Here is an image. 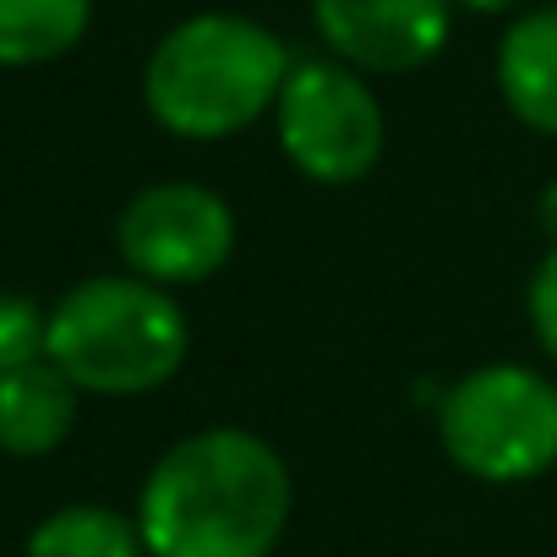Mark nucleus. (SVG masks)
Instances as JSON below:
<instances>
[{"mask_svg":"<svg viewBox=\"0 0 557 557\" xmlns=\"http://www.w3.org/2000/svg\"><path fill=\"white\" fill-rule=\"evenodd\" d=\"M278 148L318 186H356L377 170L388 121L377 94L345 61H301L290 66L273 104Z\"/></svg>","mask_w":557,"mask_h":557,"instance_id":"5","label":"nucleus"},{"mask_svg":"<svg viewBox=\"0 0 557 557\" xmlns=\"http://www.w3.org/2000/svg\"><path fill=\"white\" fill-rule=\"evenodd\" d=\"M45 329H50V312H39L17 290H0V377L45 356Z\"/></svg>","mask_w":557,"mask_h":557,"instance_id":"12","label":"nucleus"},{"mask_svg":"<svg viewBox=\"0 0 557 557\" xmlns=\"http://www.w3.org/2000/svg\"><path fill=\"white\" fill-rule=\"evenodd\" d=\"M23 557H148L137 519L110 503H66L28 530Z\"/></svg>","mask_w":557,"mask_h":557,"instance_id":"11","label":"nucleus"},{"mask_svg":"<svg viewBox=\"0 0 557 557\" xmlns=\"http://www.w3.org/2000/svg\"><path fill=\"white\" fill-rule=\"evenodd\" d=\"M524 307H530V329H535V339H541V350L557 361V246L535 262V273H530V296H524Z\"/></svg>","mask_w":557,"mask_h":557,"instance_id":"13","label":"nucleus"},{"mask_svg":"<svg viewBox=\"0 0 557 557\" xmlns=\"http://www.w3.org/2000/svg\"><path fill=\"white\" fill-rule=\"evenodd\" d=\"M77 405H83V388L50 356L7 372L0 377V454L12 459L55 454L77 426Z\"/></svg>","mask_w":557,"mask_h":557,"instance_id":"8","label":"nucleus"},{"mask_svg":"<svg viewBox=\"0 0 557 557\" xmlns=\"http://www.w3.org/2000/svg\"><path fill=\"white\" fill-rule=\"evenodd\" d=\"M94 0H0V66H50L83 45Z\"/></svg>","mask_w":557,"mask_h":557,"instance_id":"10","label":"nucleus"},{"mask_svg":"<svg viewBox=\"0 0 557 557\" xmlns=\"http://www.w3.org/2000/svg\"><path fill=\"white\" fill-rule=\"evenodd\" d=\"M191 329L170 290L137 273H99L72 285L50 307L45 356L83 388L104 399H132L164 388L186 361Z\"/></svg>","mask_w":557,"mask_h":557,"instance_id":"3","label":"nucleus"},{"mask_svg":"<svg viewBox=\"0 0 557 557\" xmlns=\"http://www.w3.org/2000/svg\"><path fill=\"white\" fill-rule=\"evenodd\" d=\"M290 524V470L257 432L181 437L137 492L148 557H273Z\"/></svg>","mask_w":557,"mask_h":557,"instance_id":"1","label":"nucleus"},{"mask_svg":"<svg viewBox=\"0 0 557 557\" xmlns=\"http://www.w3.org/2000/svg\"><path fill=\"white\" fill-rule=\"evenodd\" d=\"M454 7H470V12H486V17H497V12H513V7H524V0H454Z\"/></svg>","mask_w":557,"mask_h":557,"instance_id":"15","label":"nucleus"},{"mask_svg":"<svg viewBox=\"0 0 557 557\" xmlns=\"http://www.w3.org/2000/svg\"><path fill=\"white\" fill-rule=\"evenodd\" d=\"M290 66V50L262 23L202 12L153 45L143 66V104L170 137L224 143L278 104Z\"/></svg>","mask_w":557,"mask_h":557,"instance_id":"2","label":"nucleus"},{"mask_svg":"<svg viewBox=\"0 0 557 557\" xmlns=\"http://www.w3.org/2000/svg\"><path fill=\"white\" fill-rule=\"evenodd\" d=\"M503 104L541 137H557V7L519 17L497 45Z\"/></svg>","mask_w":557,"mask_h":557,"instance_id":"9","label":"nucleus"},{"mask_svg":"<svg viewBox=\"0 0 557 557\" xmlns=\"http://www.w3.org/2000/svg\"><path fill=\"white\" fill-rule=\"evenodd\" d=\"M312 17L345 66L399 77L443 55L454 0H312Z\"/></svg>","mask_w":557,"mask_h":557,"instance_id":"7","label":"nucleus"},{"mask_svg":"<svg viewBox=\"0 0 557 557\" xmlns=\"http://www.w3.org/2000/svg\"><path fill=\"white\" fill-rule=\"evenodd\" d=\"M437 437L475 481H535L557 465V383L513 361L475 367L443 394Z\"/></svg>","mask_w":557,"mask_h":557,"instance_id":"4","label":"nucleus"},{"mask_svg":"<svg viewBox=\"0 0 557 557\" xmlns=\"http://www.w3.org/2000/svg\"><path fill=\"white\" fill-rule=\"evenodd\" d=\"M115 251L126 273L148 278L159 290L202 285L235 251V213L219 191L197 181H159L121 208Z\"/></svg>","mask_w":557,"mask_h":557,"instance_id":"6","label":"nucleus"},{"mask_svg":"<svg viewBox=\"0 0 557 557\" xmlns=\"http://www.w3.org/2000/svg\"><path fill=\"white\" fill-rule=\"evenodd\" d=\"M541 224H546V235H552V246H557V181H552L546 197H541Z\"/></svg>","mask_w":557,"mask_h":557,"instance_id":"14","label":"nucleus"}]
</instances>
